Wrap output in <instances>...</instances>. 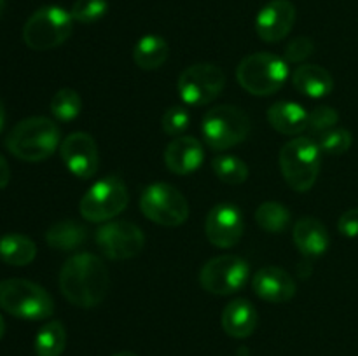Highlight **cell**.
I'll return each mask as SVG.
<instances>
[{
  "instance_id": "cell-6",
  "label": "cell",
  "mask_w": 358,
  "mask_h": 356,
  "mask_svg": "<svg viewBox=\"0 0 358 356\" xmlns=\"http://www.w3.org/2000/svg\"><path fill=\"white\" fill-rule=\"evenodd\" d=\"M72 14L59 6L35 10L23 27V40L34 51H49L72 35Z\"/></svg>"
},
{
  "instance_id": "cell-9",
  "label": "cell",
  "mask_w": 358,
  "mask_h": 356,
  "mask_svg": "<svg viewBox=\"0 0 358 356\" xmlns=\"http://www.w3.org/2000/svg\"><path fill=\"white\" fill-rule=\"evenodd\" d=\"M128 187L119 177H105L80 199V215L90 222H108L128 206Z\"/></svg>"
},
{
  "instance_id": "cell-18",
  "label": "cell",
  "mask_w": 358,
  "mask_h": 356,
  "mask_svg": "<svg viewBox=\"0 0 358 356\" xmlns=\"http://www.w3.org/2000/svg\"><path fill=\"white\" fill-rule=\"evenodd\" d=\"M224 332L229 337L234 339H247L255 332L259 323L257 309L248 302L247 299L231 300L222 311L220 318Z\"/></svg>"
},
{
  "instance_id": "cell-22",
  "label": "cell",
  "mask_w": 358,
  "mask_h": 356,
  "mask_svg": "<svg viewBox=\"0 0 358 356\" xmlns=\"http://www.w3.org/2000/svg\"><path fill=\"white\" fill-rule=\"evenodd\" d=\"M87 239V229L77 220H59L45 232V243L58 251H73Z\"/></svg>"
},
{
  "instance_id": "cell-8",
  "label": "cell",
  "mask_w": 358,
  "mask_h": 356,
  "mask_svg": "<svg viewBox=\"0 0 358 356\" xmlns=\"http://www.w3.org/2000/svg\"><path fill=\"white\" fill-rule=\"evenodd\" d=\"M140 209L154 223L178 227L187 220L189 202L177 187L170 184H152L140 195Z\"/></svg>"
},
{
  "instance_id": "cell-13",
  "label": "cell",
  "mask_w": 358,
  "mask_h": 356,
  "mask_svg": "<svg viewBox=\"0 0 358 356\" xmlns=\"http://www.w3.org/2000/svg\"><path fill=\"white\" fill-rule=\"evenodd\" d=\"M245 230L243 215L240 208L229 202L215 205L210 209L205 222V234L217 248H231L241 239Z\"/></svg>"
},
{
  "instance_id": "cell-29",
  "label": "cell",
  "mask_w": 358,
  "mask_h": 356,
  "mask_svg": "<svg viewBox=\"0 0 358 356\" xmlns=\"http://www.w3.org/2000/svg\"><path fill=\"white\" fill-rule=\"evenodd\" d=\"M318 147L322 152L331 154V156H341V154L348 152L350 147L353 143V136L348 129L343 128H332L329 131L322 133L318 136Z\"/></svg>"
},
{
  "instance_id": "cell-27",
  "label": "cell",
  "mask_w": 358,
  "mask_h": 356,
  "mask_svg": "<svg viewBox=\"0 0 358 356\" xmlns=\"http://www.w3.org/2000/svg\"><path fill=\"white\" fill-rule=\"evenodd\" d=\"M212 170L217 178L227 185H240L248 178V166L236 156L215 157L212 161Z\"/></svg>"
},
{
  "instance_id": "cell-16",
  "label": "cell",
  "mask_w": 358,
  "mask_h": 356,
  "mask_svg": "<svg viewBox=\"0 0 358 356\" xmlns=\"http://www.w3.org/2000/svg\"><path fill=\"white\" fill-rule=\"evenodd\" d=\"M252 288L259 299L271 304H283L296 295V281L282 267H262L252 278Z\"/></svg>"
},
{
  "instance_id": "cell-33",
  "label": "cell",
  "mask_w": 358,
  "mask_h": 356,
  "mask_svg": "<svg viewBox=\"0 0 358 356\" xmlns=\"http://www.w3.org/2000/svg\"><path fill=\"white\" fill-rule=\"evenodd\" d=\"M315 51V44L310 37H297L290 40L285 47L287 61L301 63L306 58H310Z\"/></svg>"
},
{
  "instance_id": "cell-1",
  "label": "cell",
  "mask_w": 358,
  "mask_h": 356,
  "mask_svg": "<svg viewBox=\"0 0 358 356\" xmlns=\"http://www.w3.org/2000/svg\"><path fill=\"white\" fill-rule=\"evenodd\" d=\"M110 286L108 269L93 253H77L59 271V290L72 306L90 309L103 302Z\"/></svg>"
},
{
  "instance_id": "cell-36",
  "label": "cell",
  "mask_w": 358,
  "mask_h": 356,
  "mask_svg": "<svg viewBox=\"0 0 358 356\" xmlns=\"http://www.w3.org/2000/svg\"><path fill=\"white\" fill-rule=\"evenodd\" d=\"M3 122H6V108H3L2 100H0V133L3 129Z\"/></svg>"
},
{
  "instance_id": "cell-26",
  "label": "cell",
  "mask_w": 358,
  "mask_h": 356,
  "mask_svg": "<svg viewBox=\"0 0 358 356\" xmlns=\"http://www.w3.org/2000/svg\"><path fill=\"white\" fill-rule=\"evenodd\" d=\"M255 222L261 229L268 230V232H283L290 223V212L282 202H262L257 212H255Z\"/></svg>"
},
{
  "instance_id": "cell-19",
  "label": "cell",
  "mask_w": 358,
  "mask_h": 356,
  "mask_svg": "<svg viewBox=\"0 0 358 356\" xmlns=\"http://www.w3.org/2000/svg\"><path fill=\"white\" fill-rule=\"evenodd\" d=\"M294 243L306 257H318L327 251L331 244L329 230L320 220L313 216H303L294 223Z\"/></svg>"
},
{
  "instance_id": "cell-30",
  "label": "cell",
  "mask_w": 358,
  "mask_h": 356,
  "mask_svg": "<svg viewBox=\"0 0 358 356\" xmlns=\"http://www.w3.org/2000/svg\"><path fill=\"white\" fill-rule=\"evenodd\" d=\"M108 2L107 0H76L70 9L73 21L91 24L94 21L101 20L107 14Z\"/></svg>"
},
{
  "instance_id": "cell-34",
  "label": "cell",
  "mask_w": 358,
  "mask_h": 356,
  "mask_svg": "<svg viewBox=\"0 0 358 356\" xmlns=\"http://www.w3.org/2000/svg\"><path fill=\"white\" fill-rule=\"evenodd\" d=\"M338 229L343 236L350 237V239L358 237V208L348 209L339 216Z\"/></svg>"
},
{
  "instance_id": "cell-3",
  "label": "cell",
  "mask_w": 358,
  "mask_h": 356,
  "mask_svg": "<svg viewBox=\"0 0 358 356\" xmlns=\"http://www.w3.org/2000/svg\"><path fill=\"white\" fill-rule=\"evenodd\" d=\"M0 309L21 320L41 321L52 316L55 302L37 283L10 278L0 281Z\"/></svg>"
},
{
  "instance_id": "cell-20",
  "label": "cell",
  "mask_w": 358,
  "mask_h": 356,
  "mask_svg": "<svg viewBox=\"0 0 358 356\" xmlns=\"http://www.w3.org/2000/svg\"><path fill=\"white\" fill-rule=\"evenodd\" d=\"M310 112L294 101H278L268 110V121L282 135H301L308 128Z\"/></svg>"
},
{
  "instance_id": "cell-37",
  "label": "cell",
  "mask_w": 358,
  "mask_h": 356,
  "mask_svg": "<svg viewBox=\"0 0 358 356\" xmlns=\"http://www.w3.org/2000/svg\"><path fill=\"white\" fill-rule=\"evenodd\" d=\"M3 334H6V321H3L2 314H0V339L3 337Z\"/></svg>"
},
{
  "instance_id": "cell-39",
  "label": "cell",
  "mask_w": 358,
  "mask_h": 356,
  "mask_svg": "<svg viewBox=\"0 0 358 356\" xmlns=\"http://www.w3.org/2000/svg\"><path fill=\"white\" fill-rule=\"evenodd\" d=\"M3 6H6V0H0V14H2V10H3Z\"/></svg>"
},
{
  "instance_id": "cell-4",
  "label": "cell",
  "mask_w": 358,
  "mask_h": 356,
  "mask_svg": "<svg viewBox=\"0 0 358 356\" xmlns=\"http://www.w3.org/2000/svg\"><path fill=\"white\" fill-rule=\"evenodd\" d=\"M280 170L287 184L297 192H308L320 173L322 150L315 140L297 136L280 150Z\"/></svg>"
},
{
  "instance_id": "cell-7",
  "label": "cell",
  "mask_w": 358,
  "mask_h": 356,
  "mask_svg": "<svg viewBox=\"0 0 358 356\" xmlns=\"http://www.w3.org/2000/svg\"><path fill=\"white\" fill-rule=\"evenodd\" d=\"M201 131L210 149L227 150L247 140L250 133V119L241 108L219 105L205 114Z\"/></svg>"
},
{
  "instance_id": "cell-5",
  "label": "cell",
  "mask_w": 358,
  "mask_h": 356,
  "mask_svg": "<svg viewBox=\"0 0 358 356\" xmlns=\"http://www.w3.org/2000/svg\"><path fill=\"white\" fill-rule=\"evenodd\" d=\"M236 79L254 96H271L289 79V65L273 52H254L241 59L236 68Z\"/></svg>"
},
{
  "instance_id": "cell-21",
  "label": "cell",
  "mask_w": 358,
  "mask_h": 356,
  "mask_svg": "<svg viewBox=\"0 0 358 356\" xmlns=\"http://www.w3.org/2000/svg\"><path fill=\"white\" fill-rule=\"evenodd\" d=\"M292 84L299 93L310 98H325L334 89L331 73L318 65H301L294 70Z\"/></svg>"
},
{
  "instance_id": "cell-11",
  "label": "cell",
  "mask_w": 358,
  "mask_h": 356,
  "mask_svg": "<svg viewBox=\"0 0 358 356\" xmlns=\"http://www.w3.org/2000/svg\"><path fill=\"white\" fill-rule=\"evenodd\" d=\"M250 278V265L238 255H220L203 265L199 283L213 295H233L243 288Z\"/></svg>"
},
{
  "instance_id": "cell-10",
  "label": "cell",
  "mask_w": 358,
  "mask_h": 356,
  "mask_svg": "<svg viewBox=\"0 0 358 356\" xmlns=\"http://www.w3.org/2000/svg\"><path fill=\"white\" fill-rule=\"evenodd\" d=\"M226 86V75L213 63H196L180 73L177 89L184 103L203 107L215 100Z\"/></svg>"
},
{
  "instance_id": "cell-24",
  "label": "cell",
  "mask_w": 358,
  "mask_h": 356,
  "mask_svg": "<svg viewBox=\"0 0 358 356\" xmlns=\"http://www.w3.org/2000/svg\"><path fill=\"white\" fill-rule=\"evenodd\" d=\"M37 255V246L30 237L23 234L10 232L0 237V260L9 265L23 267L34 262Z\"/></svg>"
},
{
  "instance_id": "cell-35",
  "label": "cell",
  "mask_w": 358,
  "mask_h": 356,
  "mask_svg": "<svg viewBox=\"0 0 358 356\" xmlns=\"http://www.w3.org/2000/svg\"><path fill=\"white\" fill-rule=\"evenodd\" d=\"M10 180V170H9V164H7L6 157L0 154V191L7 187Z\"/></svg>"
},
{
  "instance_id": "cell-32",
  "label": "cell",
  "mask_w": 358,
  "mask_h": 356,
  "mask_svg": "<svg viewBox=\"0 0 358 356\" xmlns=\"http://www.w3.org/2000/svg\"><path fill=\"white\" fill-rule=\"evenodd\" d=\"M339 121V114L332 107H317L313 112H310V119H308V128L313 133H325L329 129L334 128Z\"/></svg>"
},
{
  "instance_id": "cell-2",
  "label": "cell",
  "mask_w": 358,
  "mask_h": 356,
  "mask_svg": "<svg viewBox=\"0 0 358 356\" xmlns=\"http://www.w3.org/2000/svg\"><path fill=\"white\" fill-rule=\"evenodd\" d=\"M59 136V128L51 119L28 117L10 129L6 138V147L17 159L41 163L58 149Z\"/></svg>"
},
{
  "instance_id": "cell-28",
  "label": "cell",
  "mask_w": 358,
  "mask_h": 356,
  "mask_svg": "<svg viewBox=\"0 0 358 356\" xmlns=\"http://www.w3.org/2000/svg\"><path fill=\"white\" fill-rule=\"evenodd\" d=\"M83 110V100L79 93L70 87H63L52 96L51 100V112L59 122H70L79 117Z\"/></svg>"
},
{
  "instance_id": "cell-15",
  "label": "cell",
  "mask_w": 358,
  "mask_h": 356,
  "mask_svg": "<svg viewBox=\"0 0 358 356\" xmlns=\"http://www.w3.org/2000/svg\"><path fill=\"white\" fill-rule=\"evenodd\" d=\"M296 21V7L290 0H271L266 3L255 20V31L264 42H280L290 34Z\"/></svg>"
},
{
  "instance_id": "cell-12",
  "label": "cell",
  "mask_w": 358,
  "mask_h": 356,
  "mask_svg": "<svg viewBox=\"0 0 358 356\" xmlns=\"http://www.w3.org/2000/svg\"><path fill=\"white\" fill-rule=\"evenodd\" d=\"M96 243L101 253L110 260H128L143 250L145 236L136 223L110 220L98 229Z\"/></svg>"
},
{
  "instance_id": "cell-23",
  "label": "cell",
  "mask_w": 358,
  "mask_h": 356,
  "mask_svg": "<svg viewBox=\"0 0 358 356\" xmlns=\"http://www.w3.org/2000/svg\"><path fill=\"white\" fill-rule=\"evenodd\" d=\"M168 42L161 35H143L133 49V61L142 70H156L168 59Z\"/></svg>"
},
{
  "instance_id": "cell-14",
  "label": "cell",
  "mask_w": 358,
  "mask_h": 356,
  "mask_svg": "<svg viewBox=\"0 0 358 356\" xmlns=\"http://www.w3.org/2000/svg\"><path fill=\"white\" fill-rule=\"evenodd\" d=\"M59 154L66 170L77 178L93 177L98 170V145L93 136L77 131L66 136L59 147Z\"/></svg>"
},
{
  "instance_id": "cell-31",
  "label": "cell",
  "mask_w": 358,
  "mask_h": 356,
  "mask_svg": "<svg viewBox=\"0 0 358 356\" xmlns=\"http://www.w3.org/2000/svg\"><path fill=\"white\" fill-rule=\"evenodd\" d=\"M191 124V114L185 107L175 105L170 107L163 115V131L170 136H180Z\"/></svg>"
},
{
  "instance_id": "cell-25",
  "label": "cell",
  "mask_w": 358,
  "mask_h": 356,
  "mask_svg": "<svg viewBox=\"0 0 358 356\" xmlns=\"http://www.w3.org/2000/svg\"><path fill=\"white\" fill-rule=\"evenodd\" d=\"M66 346V332L62 321H48L44 327L38 330L35 337V355L37 356H59L65 351Z\"/></svg>"
},
{
  "instance_id": "cell-17",
  "label": "cell",
  "mask_w": 358,
  "mask_h": 356,
  "mask_svg": "<svg viewBox=\"0 0 358 356\" xmlns=\"http://www.w3.org/2000/svg\"><path fill=\"white\" fill-rule=\"evenodd\" d=\"M205 161V150L192 136H177L164 150V164L175 175H189L199 170Z\"/></svg>"
},
{
  "instance_id": "cell-38",
  "label": "cell",
  "mask_w": 358,
  "mask_h": 356,
  "mask_svg": "<svg viewBox=\"0 0 358 356\" xmlns=\"http://www.w3.org/2000/svg\"><path fill=\"white\" fill-rule=\"evenodd\" d=\"M114 356H138V355H136V353H133V351H121V353H117V355H114Z\"/></svg>"
}]
</instances>
